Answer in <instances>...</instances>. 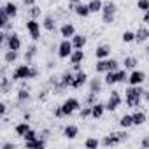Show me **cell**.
<instances>
[{
    "label": "cell",
    "instance_id": "ab89813d",
    "mask_svg": "<svg viewBox=\"0 0 149 149\" xmlns=\"http://www.w3.org/2000/svg\"><path fill=\"white\" fill-rule=\"evenodd\" d=\"M67 88H68V86H65L61 81H58V83L53 86V95H56V97H58V95H63V93L67 91Z\"/></svg>",
    "mask_w": 149,
    "mask_h": 149
},
{
    "label": "cell",
    "instance_id": "681fc988",
    "mask_svg": "<svg viewBox=\"0 0 149 149\" xmlns=\"http://www.w3.org/2000/svg\"><path fill=\"white\" fill-rule=\"evenodd\" d=\"M53 116H54V118H65L61 105H58V107H54V109H53Z\"/></svg>",
    "mask_w": 149,
    "mask_h": 149
},
{
    "label": "cell",
    "instance_id": "74e56055",
    "mask_svg": "<svg viewBox=\"0 0 149 149\" xmlns=\"http://www.w3.org/2000/svg\"><path fill=\"white\" fill-rule=\"evenodd\" d=\"M11 19H13V18H11V16H9V14L4 11V9H0V28L4 30V28H6V26L11 23Z\"/></svg>",
    "mask_w": 149,
    "mask_h": 149
},
{
    "label": "cell",
    "instance_id": "7c38bea8",
    "mask_svg": "<svg viewBox=\"0 0 149 149\" xmlns=\"http://www.w3.org/2000/svg\"><path fill=\"white\" fill-rule=\"evenodd\" d=\"M104 84H105L104 79H100L98 76H97V77H91V79L88 81V88H90V91H91V93H98V95L102 93Z\"/></svg>",
    "mask_w": 149,
    "mask_h": 149
},
{
    "label": "cell",
    "instance_id": "603a6c76",
    "mask_svg": "<svg viewBox=\"0 0 149 149\" xmlns=\"http://www.w3.org/2000/svg\"><path fill=\"white\" fill-rule=\"evenodd\" d=\"M37 51H39L37 44H30V46L26 47V53H25V61L32 65V63H33V58L37 56Z\"/></svg>",
    "mask_w": 149,
    "mask_h": 149
},
{
    "label": "cell",
    "instance_id": "7bdbcfd3",
    "mask_svg": "<svg viewBox=\"0 0 149 149\" xmlns=\"http://www.w3.org/2000/svg\"><path fill=\"white\" fill-rule=\"evenodd\" d=\"M79 118L81 119H86V118H91V105H84L79 109Z\"/></svg>",
    "mask_w": 149,
    "mask_h": 149
},
{
    "label": "cell",
    "instance_id": "9c48e42d",
    "mask_svg": "<svg viewBox=\"0 0 149 149\" xmlns=\"http://www.w3.org/2000/svg\"><path fill=\"white\" fill-rule=\"evenodd\" d=\"M88 81H90L88 74H86L84 70H79V72H76V77H74V83H72L70 88H74V90H81Z\"/></svg>",
    "mask_w": 149,
    "mask_h": 149
},
{
    "label": "cell",
    "instance_id": "11a10c76",
    "mask_svg": "<svg viewBox=\"0 0 149 149\" xmlns=\"http://www.w3.org/2000/svg\"><path fill=\"white\" fill-rule=\"evenodd\" d=\"M6 112H7V104L0 102V116H6Z\"/></svg>",
    "mask_w": 149,
    "mask_h": 149
},
{
    "label": "cell",
    "instance_id": "836d02e7",
    "mask_svg": "<svg viewBox=\"0 0 149 149\" xmlns=\"http://www.w3.org/2000/svg\"><path fill=\"white\" fill-rule=\"evenodd\" d=\"M74 13H76L79 18H88L90 14H91V11H90V6L88 4H81L76 11H74Z\"/></svg>",
    "mask_w": 149,
    "mask_h": 149
},
{
    "label": "cell",
    "instance_id": "4316f807",
    "mask_svg": "<svg viewBox=\"0 0 149 149\" xmlns=\"http://www.w3.org/2000/svg\"><path fill=\"white\" fill-rule=\"evenodd\" d=\"M74 77H76V74H74L72 70H65L63 74H61V76H60V81L65 84V86H72V83H74Z\"/></svg>",
    "mask_w": 149,
    "mask_h": 149
},
{
    "label": "cell",
    "instance_id": "f5cc1de1",
    "mask_svg": "<svg viewBox=\"0 0 149 149\" xmlns=\"http://www.w3.org/2000/svg\"><path fill=\"white\" fill-rule=\"evenodd\" d=\"M0 149H16V144L14 142H6V144L0 146Z\"/></svg>",
    "mask_w": 149,
    "mask_h": 149
},
{
    "label": "cell",
    "instance_id": "8fae6325",
    "mask_svg": "<svg viewBox=\"0 0 149 149\" xmlns=\"http://www.w3.org/2000/svg\"><path fill=\"white\" fill-rule=\"evenodd\" d=\"M13 86H14L13 77H7L6 74H4L2 79H0V93H2V95H9L11 90H13Z\"/></svg>",
    "mask_w": 149,
    "mask_h": 149
},
{
    "label": "cell",
    "instance_id": "e0dca14e",
    "mask_svg": "<svg viewBox=\"0 0 149 149\" xmlns=\"http://www.w3.org/2000/svg\"><path fill=\"white\" fill-rule=\"evenodd\" d=\"M16 100H18L19 105L28 104V102L32 100V93H30V90H26V88H19L18 93H16Z\"/></svg>",
    "mask_w": 149,
    "mask_h": 149
},
{
    "label": "cell",
    "instance_id": "7402d4cb",
    "mask_svg": "<svg viewBox=\"0 0 149 149\" xmlns=\"http://www.w3.org/2000/svg\"><path fill=\"white\" fill-rule=\"evenodd\" d=\"M84 58H86V54H84V51H83V49H74L68 60H70V63H72V65H76V63H83V61H84Z\"/></svg>",
    "mask_w": 149,
    "mask_h": 149
},
{
    "label": "cell",
    "instance_id": "db71d44e",
    "mask_svg": "<svg viewBox=\"0 0 149 149\" xmlns=\"http://www.w3.org/2000/svg\"><path fill=\"white\" fill-rule=\"evenodd\" d=\"M21 4H23V7H25V9H28V7L35 6V0H21Z\"/></svg>",
    "mask_w": 149,
    "mask_h": 149
},
{
    "label": "cell",
    "instance_id": "5b68a950",
    "mask_svg": "<svg viewBox=\"0 0 149 149\" xmlns=\"http://www.w3.org/2000/svg\"><path fill=\"white\" fill-rule=\"evenodd\" d=\"M72 51H74V44H72L70 39H63V40L58 44V58H60V60L70 58Z\"/></svg>",
    "mask_w": 149,
    "mask_h": 149
},
{
    "label": "cell",
    "instance_id": "6da1fadb",
    "mask_svg": "<svg viewBox=\"0 0 149 149\" xmlns=\"http://www.w3.org/2000/svg\"><path fill=\"white\" fill-rule=\"evenodd\" d=\"M116 13H118V6L114 2H105L104 4V9H102V21L104 25H112L116 21Z\"/></svg>",
    "mask_w": 149,
    "mask_h": 149
},
{
    "label": "cell",
    "instance_id": "7a4b0ae2",
    "mask_svg": "<svg viewBox=\"0 0 149 149\" xmlns=\"http://www.w3.org/2000/svg\"><path fill=\"white\" fill-rule=\"evenodd\" d=\"M30 72H32V65L30 63H25V65H18L14 70H13V81L18 83V81H26L30 79Z\"/></svg>",
    "mask_w": 149,
    "mask_h": 149
},
{
    "label": "cell",
    "instance_id": "6f0895ef",
    "mask_svg": "<svg viewBox=\"0 0 149 149\" xmlns=\"http://www.w3.org/2000/svg\"><path fill=\"white\" fill-rule=\"evenodd\" d=\"M58 81H60V77H56V76H51V77H49V81H47V84H49V86H54Z\"/></svg>",
    "mask_w": 149,
    "mask_h": 149
},
{
    "label": "cell",
    "instance_id": "83f0119b",
    "mask_svg": "<svg viewBox=\"0 0 149 149\" xmlns=\"http://www.w3.org/2000/svg\"><path fill=\"white\" fill-rule=\"evenodd\" d=\"M95 70H97V74H105V72H109V58L98 60V61L95 63Z\"/></svg>",
    "mask_w": 149,
    "mask_h": 149
},
{
    "label": "cell",
    "instance_id": "ba28073f",
    "mask_svg": "<svg viewBox=\"0 0 149 149\" xmlns=\"http://www.w3.org/2000/svg\"><path fill=\"white\" fill-rule=\"evenodd\" d=\"M6 49H14V51H19L21 49V37L16 33V32H11L7 35V40H6Z\"/></svg>",
    "mask_w": 149,
    "mask_h": 149
},
{
    "label": "cell",
    "instance_id": "f35d334b",
    "mask_svg": "<svg viewBox=\"0 0 149 149\" xmlns=\"http://www.w3.org/2000/svg\"><path fill=\"white\" fill-rule=\"evenodd\" d=\"M121 40H123L125 44H132V42H135V32H130V30L123 32V33H121Z\"/></svg>",
    "mask_w": 149,
    "mask_h": 149
},
{
    "label": "cell",
    "instance_id": "484cf974",
    "mask_svg": "<svg viewBox=\"0 0 149 149\" xmlns=\"http://www.w3.org/2000/svg\"><path fill=\"white\" fill-rule=\"evenodd\" d=\"M144 88H142V84L140 86H128L126 88V97H139V98H142V95H144Z\"/></svg>",
    "mask_w": 149,
    "mask_h": 149
},
{
    "label": "cell",
    "instance_id": "680465c9",
    "mask_svg": "<svg viewBox=\"0 0 149 149\" xmlns=\"http://www.w3.org/2000/svg\"><path fill=\"white\" fill-rule=\"evenodd\" d=\"M140 146H142L144 149H149V137H144V139L140 140Z\"/></svg>",
    "mask_w": 149,
    "mask_h": 149
},
{
    "label": "cell",
    "instance_id": "6125c7cd",
    "mask_svg": "<svg viewBox=\"0 0 149 149\" xmlns=\"http://www.w3.org/2000/svg\"><path fill=\"white\" fill-rule=\"evenodd\" d=\"M23 119H25V121H30V119H32V114H30V112H23Z\"/></svg>",
    "mask_w": 149,
    "mask_h": 149
},
{
    "label": "cell",
    "instance_id": "52a82bcc",
    "mask_svg": "<svg viewBox=\"0 0 149 149\" xmlns=\"http://www.w3.org/2000/svg\"><path fill=\"white\" fill-rule=\"evenodd\" d=\"M146 81V72L144 70H130V76H128V84L130 86H140L142 83Z\"/></svg>",
    "mask_w": 149,
    "mask_h": 149
},
{
    "label": "cell",
    "instance_id": "f546056e",
    "mask_svg": "<svg viewBox=\"0 0 149 149\" xmlns=\"http://www.w3.org/2000/svg\"><path fill=\"white\" fill-rule=\"evenodd\" d=\"M88 6H90L91 14H98V13H102V9H104V2H102V0H90Z\"/></svg>",
    "mask_w": 149,
    "mask_h": 149
},
{
    "label": "cell",
    "instance_id": "d4e9b609",
    "mask_svg": "<svg viewBox=\"0 0 149 149\" xmlns=\"http://www.w3.org/2000/svg\"><path fill=\"white\" fill-rule=\"evenodd\" d=\"M18 58H19L18 51H14V49H7V51H4V61H6L7 65L16 63V61H18Z\"/></svg>",
    "mask_w": 149,
    "mask_h": 149
},
{
    "label": "cell",
    "instance_id": "d590c367",
    "mask_svg": "<svg viewBox=\"0 0 149 149\" xmlns=\"http://www.w3.org/2000/svg\"><path fill=\"white\" fill-rule=\"evenodd\" d=\"M26 14H28V18H32V19H37L40 14H42V9L35 4V6H32V7H28L26 9Z\"/></svg>",
    "mask_w": 149,
    "mask_h": 149
},
{
    "label": "cell",
    "instance_id": "4fadbf2b",
    "mask_svg": "<svg viewBox=\"0 0 149 149\" xmlns=\"http://www.w3.org/2000/svg\"><path fill=\"white\" fill-rule=\"evenodd\" d=\"M119 144H121V140L118 139L116 132H112V133L105 135V137L100 140V146H104V147H114V146H119Z\"/></svg>",
    "mask_w": 149,
    "mask_h": 149
},
{
    "label": "cell",
    "instance_id": "c3c4849f",
    "mask_svg": "<svg viewBox=\"0 0 149 149\" xmlns=\"http://www.w3.org/2000/svg\"><path fill=\"white\" fill-rule=\"evenodd\" d=\"M37 137H39V133H37L33 128H30V130H28V133L23 137V140H33V139H37Z\"/></svg>",
    "mask_w": 149,
    "mask_h": 149
},
{
    "label": "cell",
    "instance_id": "be15d7a7",
    "mask_svg": "<svg viewBox=\"0 0 149 149\" xmlns=\"http://www.w3.org/2000/svg\"><path fill=\"white\" fill-rule=\"evenodd\" d=\"M72 70H74V72H79V70H81V63H76V65H72Z\"/></svg>",
    "mask_w": 149,
    "mask_h": 149
},
{
    "label": "cell",
    "instance_id": "94428289",
    "mask_svg": "<svg viewBox=\"0 0 149 149\" xmlns=\"http://www.w3.org/2000/svg\"><path fill=\"white\" fill-rule=\"evenodd\" d=\"M142 100H144L146 104H149V91H144V95H142Z\"/></svg>",
    "mask_w": 149,
    "mask_h": 149
},
{
    "label": "cell",
    "instance_id": "f907efd6",
    "mask_svg": "<svg viewBox=\"0 0 149 149\" xmlns=\"http://www.w3.org/2000/svg\"><path fill=\"white\" fill-rule=\"evenodd\" d=\"M40 76V70L35 67V65H32V72H30V79H37Z\"/></svg>",
    "mask_w": 149,
    "mask_h": 149
},
{
    "label": "cell",
    "instance_id": "8d00e7d4",
    "mask_svg": "<svg viewBox=\"0 0 149 149\" xmlns=\"http://www.w3.org/2000/svg\"><path fill=\"white\" fill-rule=\"evenodd\" d=\"M125 102H126V107H130V109H139L142 98H139V97H126Z\"/></svg>",
    "mask_w": 149,
    "mask_h": 149
},
{
    "label": "cell",
    "instance_id": "bcb514c9",
    "mask_svg": "<svg viewBox=\"0 0 149 149\" xmlns=\"http://www.w3.org/2000/svg\"><path fill=\"white\" fill-rule=\"evenodd\" d=\"M116 135H118V139L121 140V144H123V142H126V140L130 139V133L126 132V128H123L121 132H116Z\"/></svg>",
    "mask_w": 149,
    "mask_h": 149
},
{
    "label": "cell",
    "instance_id": "816d5d0a",
    "mask_svg": "<svg viewBox=\"0 0 149 149\" xmlns=\"http://www.w3.org/2000/svg\"><path fill=\"white\" fill-rule=\"evenodd\" d=\"M39 137H40V139H44V140H47V139L51 137V130H49V128H44V130L39 133Z\"/></svg>",
    "mask_w": 149,
    "mask_h": 149
},
{
    "label": "cell",
    "instance_id": "8992f818",
    "mask_svg": "<svg viewBox=\"0 0 149 149\" xmlns=\"http://www.w3.org/2000/svg\"><path fill=\"white\" fill-rule=\"evenodd\" d=\"M121 104H123L121 93H119V91H116V90H112V91H111V95H109V98H107V102H105V109H107L109 112H114Z\"/></svg>",
    "mask_w": 149,
    "mask_h": 149
},
{
    "label": "cell",
    "instance_id": "5bb4252c",
    "mask_svg": "<svg viewBox=\"0 0 149 149\" xmlns=\"http://www.w3.org/2000/svg\"><path fill=\"white\" fill-rule=\"evenodd\" d=\"M70 40H72V44H74V49H84L86 44H88V37H86L84 33H76Z\"/></svg>",
    "mask_w": 149,
    "mask_h": 149
},
{
    "label": "cell",
    "instance_id": "91938a15",
    "mask_svg": "<svg viewBox=\"0 0 149 149\" xmlns=\"http://www.w3.org/2000/svg\"><path fill=\"white\" fill-rule=\"evenodd\" d=\"M142 23L149 25V11H147V13H144V16H142Z\"/></svg>",
    "mask_w": 149,
    "mask_h": 149
},
{
    "label": "cell",
    "instance_id": "9f6ffc18",
    "mask_svg": "<svg viewBox=\"0 0 149 149\" xmlns=\"http://www.w3.org/2000/svg\"><path fill=\"white\" fill-rule=\"evenodd\" d=\"M46 97H47V90H40V93L37 95V100H46Z\"/></svg>",
    "mask_w": 149,
    "mask_h": 149
},
{
    "label": "cell",
    "instance_id": "1f68e13d",
    "mask_svg": "<svg viewBox=\"0 0 149 149\" xmlns=\"http://www.w3.org/2000/svg\"><path fill=\"white\" fill-rule=\"evenodd\" d=\"M118 123H119V126H121V128H126V130H128V128H132V126H133V118H132V114H123V116L119 118V121H118Z\"/></svg>",
    "mask_w": 149,
    "mask_h": 149
},
{
    "label": "cell",
    "instance_id": "cb8c5ba5",
    "mask_svg": "<svg viewBox=\"0 0 149 149\" xmlns=\"http://www.w3.org/2000/svg\"><path fill=\"white\" fill-rule=\"evenodd\" d=\"M147 30H149V28H146V26H140V28L135 32V42H137V44H144L146 40H149Z\"/></svg>",
    "mask_w": 149,
    "mask_h": 149
},
{
    "label": "cell",
    "instance_id": "7dc6e473",
    "mask_svg": "<svg viewBox=\"0 0 149 149\" xmlns=\"http://www.w3.org/2000/svg\"><path fill=\"white\" fill-rule=\"evenodd\" d=\"M116 70H119V61L118 60H111L109 58V72H116Z\"/></svg>",
    "mask_w": 149,
    "mask_h": 149
},
{
    "label": "cell",
    "instance_id": "f1b7e54d",
    "mask_svg": "<svg viewBox=\"0 0 149 149\" xmlns=\"http://www.w3.org/2000/svg\"><path fill=\"white\" fill-rule=\"evenodd\" d=\"M47 146V140H44V139H40V137H37V139H33V140H25V147H46Z\"/></svg>",
    "mask_w": 149,
    "mask_h": 149
},
{
    "label": "cell",
    "instance_id": "e7e4bbea",
    "mask_svg": "<svg viewBox=\"0 0 149 149\" xmlns=\"http://www.w3.org/2000/svg\"><path fill=\"white\" fill-rule=\"evenodd\" d=\"M146 54H147V56H149V46H147V47H146Z\"/></svg>",
    "mask_w": 149,
    "mask_h": 149
},
{
    "label": "cell",
    "instance_id": "30bf717a",
    "mask_svg": "<svg viewBox=\"0 0 149 149\" xmlns=\"http://www.w3.org/2000/svg\"><path fill=\"white\" fill-rule=\"evenodd\" d=\"M60 35L63 37V39H72L74 35H76V26H74L70 21H67V23H63L61 26H60Z\"/></svg>",
    "mask_w": 149,
    "mask_h": 149
},
{
    "label": "cell",
    "instance_id": "d6986e66",
    "mask_svg": "<svg viewBox=\"0 0 149 149\" xmlns=\"http://www.w3.org/2000/svg\"><path fill=\"white\" fill-rule=\"evenodd\" d=\"M105 104H100V102H97V104H93L91 105V118L93 119H102V116L105 114Z\"/></svg>",
    "mask_w": 149,
    "mask_h": 149
},
{
    "label": "cell",
    "instance_id": "44dd1931",
    "mask_svg": "<svg viewBox=\"0 0 149 149\" xmlns=\"http://www.w3.org/2000/svg\"><path fill=\"white\" fill-rule=\"evenodd\" d=\"M28 130H30V121H25V119L14 126V132H16V135H18V137H21V139H23V137L28 133Z\"/></svg>",
    "mask_w": 149,
    "mask_h": 149
},
{
    "label": "cell",
    "instance_id": "60d3db41",
    "mask_svg": "<svg viewBox=\"0 0 149 149\" xmlns=\"http://www.w3.org/2000/svg\"><path fill=\"white\" fill-rule=\"evenodd\" d=\"M98 102V93H88L86 97H84V105H93V104H97Z\"/></svg>",
    "mask_w": 149,
    "mask_h": 149
},
{
    "label": "cell",
    "instance_id": "03108f58",
    "mask_svg": "<svg viewBox=\"0 0 149 149\" xmlns=\"http://www.w3.org/2000/svg\"><path fill=\"white\" fill-rule=\"evenodd\" d=\"M147 35H149V30H147Z\"/></svg>",
    "mask_w": 149,
    "mask_h": 149
},
{
    "label": "cell",
    "instance_id": "f6af8a7d",
    "mask_svg": "<svg viewBox=\"0 0 149 149\" xmlns=\"http://www.w3.org/2000/svg\"><path fill=\"white\" fill-rule=\"evenodd\" d=\"M83 2H81V0H68V4H67V7H68V11L70 13H74V11H76L79 6H81Z\"/></svg>",
    "mask_w": 149,
    "mask_h": 149
},
{
    "label": "cell",
    "instance_id": "b9f144b4",
    "mask_svg": "<svg viewBox=\"0 0 149 149\" xmlns=\"http://www.w3.org/2000/svg\"><path fill=\"white\" fill-rule=\"evenodd\" d=\"M98 146H100V140L95 139V137H88V139L84 140V147H88V149H95V147H98Z\"/></svg>",
    "mask_w": 149,
    "mask_h": 149
},
{
    "label": "cell",
    "instance_id": "9a60e30c",
    "mask_svg": "<svg viewBox=\"0 0 149 149\" xmlns=\"http://www.w3.org/2000/svg\"><path fill=\"white\" fill-rule=\"evenodd\" d=\"M111 46L109 44H98L97 47H95V56H97V60H104V58H109V54H111Z\"/></svg>",
    "mask_w": 149,
    "mask_h": 149
},
{
    "label": "cell",
    "instance_id": "ac0fdd59",
    "mask_svg": "<svg viewBox=\"0 0 149 149\" xmlns=\"http://www.w3.org/2000/svg\"><path fill=\"white\" fill-rule=\"evenodd\" d=\"M42 28H44L46 32H56V18L51 16V14L44 16V19H42Z\"/></svg>",
    "mask_w": 149,
    "mask_h": 149
},
{
    "label": "cell",
    "instance_id": "e575fe53",
    "mask_svg": "<svg viewBox=\"0 0 149 149\" xmlns=\"http://www.w3.org/2000/svg\"><path fill=\"white\" fill-rule=\"evenodd\" d=\"M104 83H105L107 86L118 84V74H116V72H105V77H104Z\"/></svg>",
    "mask_w": 149,
    "mask_h": 149
},
{
    "label": "cell",
    "instance_id": "2e32d148",
    "mask_svg": "<svg viewBox=\"0 0 149 149\" xmlns=\"http://www.w3.org/2000/svg\"><path fill=\"white\" fill-rule=\"evenodd\" d=\"M79 135V126L77 125H67L65 128H63V137L67 139V140H74Z\"/></svg>",
    "mask_w": 149,
    "mask_h": 149
},
{
    "label": "cell",
    "instance_id": "4dcf8cb0",
    "mask_svg": "<svg viewBox=\"0 0 149 149\" xmlns=\"http://www.w3.org/2000/svg\"><path fill=\"white\" fill-rule=\"evenodd\" d=\"M137 65H139V60H137L135 56H125L123 67H125L126 70H133V68H137Z\"/></svg>",
    "mask_w": 149,
    "mask_h": 149
},
{
    "label": "cell",
    "instance_id": "3957f363",
    "mask_svg": "<svg viewBox=\"0 0 149 149\" xmlns=\"http://www.w3.org/2000/svg\"><path fill=\"white\" fill-rule=\"evenodd\" d=\"M61 109H63V114H65V116H72L74 112H79L81 102H79L76 97H70V98H67V100L61 104Z\"/></svg>",
    "mask_w": 149,
    "mask_h": 149
},
{
    "label": "cell",
    "instance_id": "d6a6232c",
    "mask_svg": "<svg viewBox=\"0 0 149 149\" xmlns=\"http://www.w3.org/2000/svg\"><path fill=\"white\" fill-rule=\"evenodd\" d=\"M2 9H4V11H6L13 19L18 16V6H16L14 2H7V4H4V7H2Z\"/></svg>",
    "mask_w": 149,
    "mask_h": 149
},
{
    "label": "cell",
    "instance_id": "277c9868",
    "mask_svg": "<svg viewBox=\"0 0 149 149\" xmlns=\"http://www.w3.org/2000/svg\"><path fill=\"white\" fill-rule=\"evenodd\" d=\"M25 28H26V32H28V35H30V39H32L33 42L40 39V23H39L37 19L28 18L26 23H25Z\"/></svg>",
    "mask_w": 149,
    "mask_h": 149
},
{
    "label": "cell",
    "instance_id": "ffe728a7",
    "mask_svg": "<svg viewBox=\"0 0 149 149\" xmlns=\"http://www.w3.org/2000/svg\"><path fill=\"white\" fill-rule=\"evenodd\" d=\"M132 118H133V126H142V125L147 121L146 112H144V111H140V109H135V112L132 114Z\"/></svg>",
    "mask_w": 149,
    "mask_h": 149
},
{
    "label": "cell",
    "instance_id": "ee69618b",
    "mask_svg": "<svg viewBox=\"0 0 149 149\" xmlns=\"http://www.w3.org/2000/svg\"><path fill=\"white\" fill-rule=\"evenodd\" d=\"M137 9H140L142 13L149 11V0H137Z\"/></svg>",
    "mask_w": 149,
    "mask_h": 149
}]
</instances>
